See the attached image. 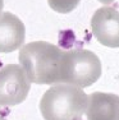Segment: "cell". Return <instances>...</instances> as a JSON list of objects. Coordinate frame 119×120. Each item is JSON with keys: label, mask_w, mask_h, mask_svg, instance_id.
Returning a JSON list of instances; mask_svg holds the SVG:
<instances>
[{"label": "cell", "mask_w": 119, "mask_h": 120, "mask_svg": "<svg viewBox=\"0 0 119 120\" xmlns=\"http://www.w3.org/2000/svg\"><path fill=\"white\" fill-rule=\"evenodd\" d=\"M100 74V61L92 52L84 50L63 51L60 83L87 87L95 83Z\"/></svg>", "instance_id": "3957f363"}, {"label": "cell", "mask_w": 119, "mask_h": 120, "mask_svg": "<svg viewBox=\"0 0 119 120\" xmlns=\"http://www.w3.org/2000/svg\"><path fill=\"white\" fill-rule=\"evenodd\" d=\"M63 51L47 42H32L19 51V61L30 82L37 84L60 83Z\"/></svg>", "instance_id": "6da1fadb"}, {"label": "cell", "mask_w": 119, "mask_h": 120, "mask_svg": "<svg viewBox=\"0 0 119 120\" xmlns=\"http://www.w3.org/2000/svg\"><path fill=\"white\" fill-rule=\"evenodd\" d=\"M30 81L22 67L5 65L0 69V106H13L26 100Z\"/></svg>", "instance_id": "277c9868"}, {"label": "cell", "mask_w": 119, "mask_h": 120, "mask_svg": "<svg viewBox=\"0 0 119 120\" xmlns=\"http://www.w3.org/2000/svg\"><path fill=\"white\" fill-rule=\"evenodd\" d=\"M88 120H119V97L109 93H92L87 106Z\"/></svg>", "instance_id": "8992f818"}, {"label": "cell", "mask_w": 119, "mask_h": 120, "mask_svg": "<svg viewBox=\"0 0 119 120\" xmlns=\"http://www.w3.org/2000/svg\"><path fill=\"white\" fill-rule=\"evenodd\" d=\"M78 0H49L50 7L56 12L67 13L69 10L74 9V7L77 5Z\"/></svg>", "instance_id": "52a82bcc"}, {"label": "cell", "mask_w": 119, "mask_h": 120, "mask_svg": "<svg viewBox=\"0 0 119 120\" xmlns=\"http://www.w3.org/2000/svg\"><path fill=\"white\" fill-rule=\"evenodd\" d=\"M88 106V96L73 86H54L44 93L40 110L45 120H78Z\"/></svg>", "instance_id": "7a4b0ae2"}, {"label": "cell", "mask_w": 119, "mask_h": 120, "mask_svg": "<svg viewBox=\"0 0 119 120\" xmlns=\"http://www.w3.org/2000/svg\"><path fill=\"white\" fill-rule=\"evenodd\" d=\"M0 120H7L4 118V116H3V114H1V111H0Z\"/></svg>", "instance_id": "ba28073f"}, {"label": "cell", "mask_w": 119, "mask_h": 120, "mask_svg": "<svg viewBox=\"0 0 119 120\" xmlns=\"http://www.w3.org/2000/svg\"><path fill=\"white\" fill-rule=\"evenodd\" d=\"M24 40V26L12 13L0 14V52L18 49Z\"/></svg>", "instance_id": "5b68a950"}, {"label": "cell", "mask_w": 119, "mask_h": 120, "mask_svg": "<svg viewBox=\"0 0 119 120\" xmlns=\"http://www.w3.org/2000/svg\"><path fill=\"white\" fill-rule=\"evenodd\" d=\"M1 8H3V0H0V12H1Z\"/></svg>", "instance_id": "9c48e42d"}]
</instances>
